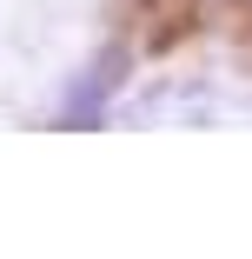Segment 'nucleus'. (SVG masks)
Listing matches in <instances>:
<instances>
[{"label":"nucleus","instance_id":"obj_1","mask_svg":"<svg viewBox=\"0 0 252 259\" xmlns=\"http://www.w3.org/2000/svg\"><path fill=\"white\" fill-rule=\"evenodd\" d=\"M113 120L120 126H232V120H252V100H239L219 80H160L133 93Z\"/></svg>","mask_w":252,"mask_h":259}]
</instances>
